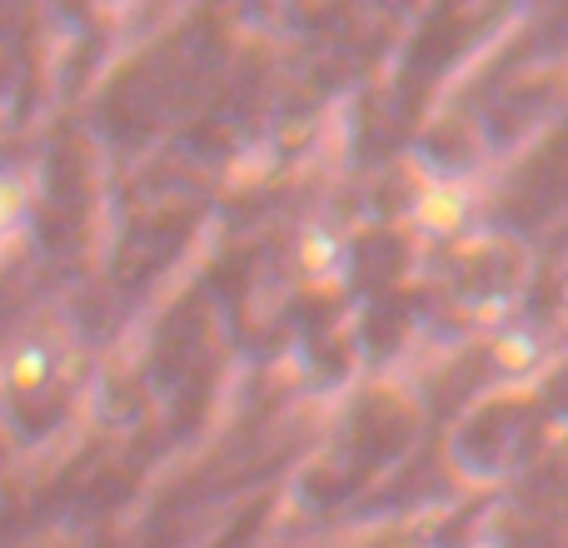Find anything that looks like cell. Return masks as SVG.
I'll list each match as a JSON object with an SVG mask.
<instances>
[{
	"label": "cell",
	"mask_w": 568,
	"mask_h": 548,
	"mask_svg": "<svg viewBox=\"0 0 568 548\" xmlns=\"http://www.w3.org/2000/svg\"><path fill=\"white\" fill-rule=\"evenodd\" d=\"M30 215H36V195H30V185L16 175V170H0V245H10V240L26 235Z\"/></svg>",
	"instance_id": "obj_4"
},
{
	"label": "cell",
	"mask_w": 568,
	"mask_h": 548,
	"mask_svg": "<svg viewBox=\"0 0 568 548\" xmlns=\"http://www.w3.org/2000/svg\"><path fill=\"white\" fill-rule=\"evenodd\" d=\"M45 379H50V349L40 339H20L6 359V384L16 394H36L45 389Z\"/></svg>",
	"instance_id": "obj_5"
},
{
	"label": "cell",
	"mask_w": 568,
	"mask_h": 548,
	"mask_svg": "<svg viewBox=\"0 0 568 548\" xmlns=\"http://www.w3.org/2000/svg\"><path fill=\"white\" fill-rule=\"evenodd\" d=\"M489 359L504 379H529V374L544 369L549 344H544V334L534 329V324H504V329L489 339Z\"/></svg>",
	"instance_id": "obj_2"
},
{
	"label": "cell",
	"mask_w": 568,
	"mask_h": 548,
	"mask_svg": "<svg viewBox=\"0 0 568 548\" xmlns=\"http://www.w3.org/2000/svg\"><path fill=\"white\" fill-rule=\"evenodd\" d=\"M479 215V190L459 175H439L409 200V225L424 240H454Z\"/></svg>",
	"instance_id": "obj_1"
},
{
	"label": "cell",
	"mask_w": 568,
	"mask_h": 548,
	"mask_svg": "<svg viewBox=\"0 0 568 548\" xmlns=\"http://www.w3.org/2000/svg\"><path fill=\"white\" fill-rule=\"evenodd\" d=\"M564 309H568V270H564Z\"/></svg>",
	"instance_id": "obj_6"
},
{
	"label": "cell",
	"mask_w": 568,
	"mask_h": 548,
	"mask_svg": "<svg viewBox=\"0 0 568 548\" xmlns=\"http://www.w3.org/2000/svg\"><path fill=\"white\" fill-rule=\"evenodd\" d=\"M294 260H300V270L310 274V280H339L344 265H349V245H344V235L334 225H324V220H310V225L300 230V240H294Z\"/></svg>",
	"instance_id": "obj_3"
}]
</instances>
